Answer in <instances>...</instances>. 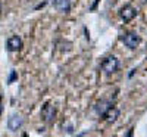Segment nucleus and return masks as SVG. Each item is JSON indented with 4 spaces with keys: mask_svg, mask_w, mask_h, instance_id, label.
Masks as SVG:
<instances>
[{
    "mask_svg": "<svg viewBox=\"0 0 147 137\" xmlns=\"http://www.w3.org/2000/svg\"><path fill=\"white\" fill-rule=\"evenodd\" d=\"M21 47H22V39L19 35H12L7 39L6 49L9 52H18V50H21Z\"/></svg>",
    "mask_w": 147,
    "mask_h": 137,
    "instance_id": "4",
    "label": "nucleus"
},
{
    "mask_svg": "<svg viewBox=\"0 0 147 137\" xmlns=\"http://www.w3.org/2000/svg\"><path fill=\"white\" fill-rule=\"evenodd\" d=\"M2 112H3V108H2V105H0V115H2Z\"/></svg>",
    "mask_w": 147,
    "mask_h": 137,
    "instance_id": "12",
    "label": "nucleus"
},
{
    "mask_svg": "<svg viewBox=\"0 0 147 137\" xmlns=\"http://www.w3.org/2000/svg\"><path fill=\"white\" fill-rule=\"evenodd\" d=\"M103 117L106 118L107 122H115V121L118 119V117H119V109L115 108V106H110V108L105 112V114H103Z\"/></svg>",
    "mask_w": 147,
    "mask_h": 137,
    "instance_id": "8",
    "label": "nucleus"
},
{
    "mask_svg": "<svg viewBox=\"0 0 147 137\" xmlns=\"http://www.w3.org/2000/svg\"><path fill=\"white\" fill-rule=\"evenodd\" d=\"M109 108H110V102H107V100H102V102H99V103L96 105L94 111H96V114L103 115V114H105V112H106Z\"/></svg>",
    "mask_w": 147,
    "mask_h": 137,
    "instance_id": "9",
    "label": "nucleus"
},
{
    "mask_svg": "<svg viewBox=\"0 0 147 137\" xmlns=\"http://www.w3.org/2000/svg\"><path fill=\"white\" fill-rule=\"evenodd\" d=\"M119 15H121V19L124 22H129V21H132L134 18L137 16V9L132 7L131 5H127V6H124L121 9Z\"/></svg>",
    "mask_w": 147,
    "mask_h": 137,
    "instance_id": "3",
    "label": "nucleus"
},
{
    "mask_svg": "<svg viewBox=\"0 0 147 137\" xmlns=\"http://www.w3.org/2000/svg\"><path fill=\"white\" fill-rule=\"evenodd\" d=\"M53 6L60 14H68L71 10V0H55Z\"/></svg>",
    "mask_w": 147,
    "mask_h": 137,
    "instance_id": "7",
    "label": "nucleus"
},
{
    "mask_svg": "<svg viewBox=\"0 0 147 137\" xmlns=\"http://www.w3.org/2000/svg\"><path fill=\"white\" fill-rule=\"evenodd\" d=\"M121 41L124 43L128 49H136V47L140 44L141 39H140V35H138L137 33L129 31V33H125L124 35L121 37Z\"/></svg>",
    "mask_w": 147,
    "mask_h": 137,
    "instance_id": "1",
    "label": "nucleus"
},
{
    "mask_svg": "<svg viewBox=\"0 0 147 137\" xmlns=\"http://www.w3.org/2000/svg\"><path fill=\"white\" fill-rule=\"evenodd\" d=\"M55 115H56V108L52 103H46L41 109V118L46 122H50V121H53Z\"/></svg>",
    "mask_w": 147,
    "mask_h": 137,
    "instance_id": "6",
    "label": "nucleus"
},
{
    "mask_svg": "<svg viewBox=\"0 0 147 137\" xmlns=\"http://www.w3.org/2000/svg\"><path fill=\"white\" fill-rule=\"evenodd\" d=\"M22 124H24V119L21 115L18 114H12L7 119V128L10 131H18L21 127H22Z\"/></svg>",
    "mask_w": 147,
    "mask_h": 137,
    "instance_id": "5",
    "label": "nucleus"
},
{
    "mask_svg": "<svg viewBox=\"0 0 147 137\" xmlns=\"http://www.w3.org/2000/svg\"><path fill=\"white\" fill-rule=\"evenodd\" d=\"M118 68H119V60L115 56H107L102 62V71L105 74H113L118 71Z\"/></svg>",
    "mask_w": 147,
    "mask_h": 137,
    "instance_id": "2",
    "label": "nucleus"
},
{
    "mask_svg": "<svg viewBox=\"0 0 147 137\" xmlns=\"http://www.w3.org/2000/svg\"><path fill=\"white\" fill-rule=\"evenodd\" d=\"M2 99H3V94H2V92H0V102H2Z\"/></svg>",
    "mask_w": 147,
    "mask_h": 137,
    "instance_id": "11",
    "label": "nucleus"
},
{
    "mask_svg": "<svg viewBox=\"0 0 147 137\" xmlns=\"http://www.w3.org/2000/svg\"><path fill=\"white\" fill-rule=\"evenodd\" d=\"M0 12H2V3H0Z\"/></svg>",
    "mask_w": 147,
    "mask_h": 137,
    "instance_id": "13",
    "label": "nucleus"
},
{
    "mask_svg": "<svg viewBox=\"0 0 147 137\" xmlns=\"http://www.w3.org/2000/svg\"><path fill=\"white\" fill-rule=\"evenodd\" d=\"M15 80H18V72L15 69H12L10 71V75H9V80H7V84H12Z\"/></svg>",
    "mask_w": 147,
    "mask_h": 137,
    "instance_id": "10",
    "label": "nucleus"
}]
</instances>
